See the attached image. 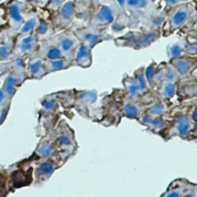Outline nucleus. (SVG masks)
Returning a JSON list of instances; mask_svg holds the SVG:
<instances>
[{"label":"nucleus","mask_w":197,"mask_h":197,"mask_svg":"<svg viewBox=\"0 0 197 197\" xmlns=\"http://www.w3.org/2000/svg\"><path fill=\"white\" fill-rule=\"evenodd\" d=\"M54 40V42L62 51L64 57L70 59V57L73 56V58L75 51L80 44L79 40L76 35L70 33H63L58 35Z\"/></svg>","instance_id":"obj_10"},{"label":"nucleus","mask_w":197,"mask_h":197,"mask_svg":"<svg viewBox=\"0 0 197 197\" xmlns=\"http://www.w3.org/2000/svg\"><path fill=\"white\" fill-rule=\"evenodd\" d=\"M197 10L195 0L185 2L172 6L164 11L165 20L162 25V36L168 37L180 31L190 22Z\"/></svg>","instance_id":"obj_2"},{"label":"nucleus","mask_w":197,"mask_h":197,"mask_svg":"<svg viewBox=\"0 0 197 197\" xmlns=\"http://www.w3.org/2000/svg\"><path fill=\"white\" fill-rule=\"evenodd\" d=\"M48 30V25L45 23V22H43L42 24L40 25L39 28L38 29V31H39V33H45Z\"/></svg>","instance_id":"obj_22"},{"label":"nucleus","mask_w":197,"mask_h":197,"mask_svg":"<svg viewBox=\"0 0 197 197\" xmlns=\"http://www.w3.org/2000/svg\"><path fill=\"white\" fill-rule=\"evenodd\" d=\"M182 55L197 56V32L184 33L178 41L168 46L167 56L169 60Z\"/></svg>","instance_id":"obj_7"},{"label":"nucleus","mask_w":197,"mask_h":197,"mask_svg":"<svg viewBox=\"0 0 197 197\" xmlns=\"http://www.w3.org/2000/svg\"><path fill=\"white\" fill-rule=\"evenodd\" d=\"M36 35H22V37L17 42L15 51L19 54H29L34 51L36 46Z\"/></svg>","instance_id":"obj_13"},{"label":"nucleus","mask_w":197,"mask_h":197,"mask_svg":"<svg viewBox=\"0 0 197 197\" xmlns=\"http://www.w3.org/2000/svg\"><path fill=\"white\" fill-rule=\"evenodd\" d=\"M40 57L46 60H54L64 58L63 54L60 48L54 42L44 43L40 47Z\"/></svg>","instance_id":"obj_14"},{"label":"nucleus","mask_w":197,"mask_h":197,"mask_svg":"<svg viewBox=\"0 0 197 197\" xmlns=\"http://www.w3.org/2000/svg\"><path fill=\"white\" fill-rule=\"evenodd\" d=\"M37 23L38 20L36 17H30L29 20L25 22V25H22L20 30V33H22V35H28V33L33 30V28H36Z\"/></svg>","instance_id":"obj_19"},{"label":"nucleus","mask_w":197,"mask_h":197,"mask_svg":"<svg viewBox=\"0 0 197 197\" xmlns=\"http://www.w3.org/2000/svg\"><path fill=\"white\" fill-rule=\"evenodd\" d=\"M21 3L14 2L11 5L10 16L12 20V27L14 29H17L22 26L23 22V17L21 11Z\"/></svg>","instance_id":"obj_16"},{"label":"nucleus","mask_w":197,"mask_h":197,"mask_svg":"<svg viewBox=\"0 0 197 197\" xmlns=\"http://www.w3.org/2000/svg\"><path fill=\"white\" fill-rule=\"evenodd\" d=\"M149 2H150L152 3V4L155 5L156 6H157V7L159 8H161L162 10V0H148Z\"/></svg>","instance_id":"obj_23"},{"label":"nucleus","mask_w":197,"mask_h":197,"mask_svg":"<svg viewBox=\"0 0 197 197\" xmlns=\"http://www.w3.org/2000/svg\"><path fill=\"white\" fill-rule=\"evenodd\" d=\"M188 1H191V0H162V8L164 11L165 9L169 8L172 6Z\"/></svg>","instance_id":"obj_21"},{"label":"nucleus","mask_w":197,"mask_h":197,"mask_svg":"<svg viewBox=\"0 0 197 197\" xmlns=\"http://www.w3.org/2000/svg\"><path fill=\"white\" fill-rule=\"evenodd\" d=\"M193 119H194L197 120V108L196 109V110H195L194 113H193Z\"/></svg>","instance_id":"obj_24"},{"label":"nucleus","mask_w":197,"mask_h":197,"mask_svg":"<svg viewBox=\"0 0 197 197\" xmlns=\"http://www.w3.org/2000/svg\"><path fill=\"white\" fill-rule=\"evenodd\" d=\"M75 34L82 44L85 45L91 49L102 42L114 39L113 35L108 33L107 28H94L89 25L87 28L77 30Z\"/></svg>","instance_id":"obj_8"},{"label":"nucleus","mask_w":197,"mask_h":197,"mask_svg":"<svg viewBox=\"0 0 197 197\" xmlns=\"http://www.w3.org/2000/svg\"><path fill=\"white\" fill-rule=\"evenodd\" d=\"M169 62L182 78L191 76L197 70V56H179L170 59Z\"/></svg>","instance_id":"obj_9"},{"label":"nucleus","mask_w":197,"mask_h":197,"mask_svg":"<svg viewBox=\"0 0 197 197\" xmlns=\"http://www.w3.org/2000/svg\"><path fill=\"white\" fill-rule=\"evenodd\" d=\"M121 11L115 0H94L91 6L89 26L98 28L111 27Z\"/></svg>","instance_id":"obj_4"},{"label":"nucleus","mask_w":197,"mask_h":197,"mask_svg":"<svg viewBox=\"0 0 197 197\" xmlns=\"http://www.w3.org/2000/svg\"><path fill=\"white\" fill-rule=\"evenodd\" d=\"M122 83L126 95L138 103L148 97L150 98V96H157L148 84L145 76V67H140L131 75H125Z\"/></svg>","instance_id":"obj_3"},{"label":"nucleus","mask_w":197,"mask_h":197,"mask_svg":"<svg viewBox=\"0 0 197 197\" xmlns=\"http://www.w3.org/2000/svg\"><path fill=\"white\" fill-rule=\"evenodd\" d=\"M161 37V28L155 30H131L113 40L117 47L139 51L150 47Z\"/></svg>","instance_id":"obj_5"},{"label":"nucleus","mask_w":197,"mask_h":197,"mask_svg":"<svg viewBox=\"0 0 197 197\" xmlns=\"http://www.w3.org/2000/svg\"><path fill=\"white\" fill-rule=\"evenodd\" d=\"M12 51L11 42H5L0 44V59H7L9 58Z\"/></svg>","instance_id":"obj_20"},{"label":"nucleus","mask_w":197,"mask_h":197,"mask_svg":"<svg viewBox=\"0 0 197 197\" xmlns=\"http://www.w3.org/2000/svg\"><path fill=\"white\" fill-rule=\"evenodd\" d=\"M71 60L70 59L61 58L54 60H45L44 62V66L47 73H51L53 71H57L63 69H66L71 64Z\"/></svg>","instance_id":"obj_15"},{"label":"nucleus","mask_w":197,"mask_h":197,"mask_svg":"<svg viewBox=\"0 0 197 197\" xmlns=\"http://www.w3.org/2000/svg\"><path fill=\"white\" fill-rule=\"evenodd\" d=\"M178 83L172 82H162L155 85L153 90L160 98L171 99L177 94Z\"/></svg>","instance_id":"obj_11"},{"label":"nucleus","mask_w":197,"mask_h":197,"mask_svg":"<svg viewBox=\"0 0 197 197\" xmlns=\"http://www.w3.org/2000/svg\"><path fill=\"white\" fill-rule=\"evenodd\" d=\"M73 57L76 59L78 65L82 68H88L92 63L91 48L85 45L80 43L75 51Z\"/></svg>","instance_id":"obj_12"},{"label":"nucleus","mask_w":197,"mask_h":197,"mask_svg":"<svg viewBox=\"0 0 197 197\" xmlns=\"http://www.w3.org/2000/svg\"><path fill=\"white\" fill-rule=\"evenodd\" d=\"M73 14H74V5L70 2L66 3L60 11L61 18L65 20H70V18H72L73 16Z\"/></svg>","instance_id":"obj_18"},{"label":"nucleus","mask_w":197,"mask_h":197,"mask_svg":"<svg viewBox=\"0 0 197 197\" xmlns=\"http://www.w3.org/2000/svg\"><path fill=\"white\" fill-rule=\"evenodd\" d=\"M41 59H33L28 64V71L30 76L33 77H42L47 73L45 68L44 63Z\"/></svg>","instance_id":"obj_17"},{"label":"nucleus","mask_w":197,"mask_h":197,"mask_svg":"<svg viewBox=\"0 0 197 197\" xmlns=\"http://www.w3.org/2000/svg\"><path fill=\"white\" fill-rule=\"evenodd\" d=\"M145 76L152 89L155 85L162 82L178 83L182 79L180 75L169 62H162L160 63L152 62L145 68Z\"/></svg>","instance_id":"obj_6"},{"label":"nucleus","mask_w":197,"mask_h":197,"mask_svg":"<svg viewBox=\"0 0 197 197\" xmlns=\"http://www.w3.org/2000/svg\"><path fill=\"white\" fill-rule=\"evenodd\" d=\"M128 19L131 30L160 29L165 20V14L148 0H116Z\"/></svg>","instance_id":"obj_1"}]
</instances>
